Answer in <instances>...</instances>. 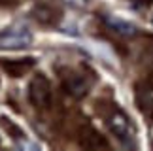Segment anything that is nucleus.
I'll return each mask as SVG.
<instances>
[{
	"label": "nucleus",
	"mask_w": 153,
	"mask_h": 151,
	"mask_svg": "<svg viewBox=\"0 0 153 151\" xmlns=\"http://www.w3.org/2000/svg\"><path fill=\"white\" fill-rule=\"evenodd\" d=\"M28 100L34 108H48L51 102V83L44 74H36L28 83Z\"/></svg>",
	"instance_id": "obj_1"
},
{
	"label": "nucleus",
	"mask_w": 153,
	"mask_h": 151,
	"mask_svg": "<svg viewBox=\"0 0 153 151\" xmlns=\"http://www.w3.org/2000/svg\"><path fill=\"white\" fill-rule=\"evenodd\" d=\"M32 44V32L27 27H15L0 32V49H21Z\"/></svg>",
	"instance_id": "obj_2"
},
{
	"label": "nucleus",
	"mask_w": 153,
	"mask_h": 151,
	"mask_svg": "<svg viewBox=\"0 0 153 151\" xmlns=\"http://www.w3.org/2000/svg\"><path fill=\"white\" fill-rule=\"evenodd\" d=\"M106 123H108V129L111 130V134L119 138L121 142H127L131 138V123H128V117L123 110L114 108L111 113L108 115V119H106Z\"/></svg>",
	"instance_id": "obj_3"
},
{
	"label": "nucleus",
	"mask_w": 153,
	"mask_h": 151,
	"mask_svg": "<svg viewBox=\"0 0 153 151\" xmlns=\"http://www.w3.org/2000/svg\"><path fill=\"white\" fill-rule=\"evenodd\" d=\"M62 87H64V91L68 93L72 98H83L87 93H89V87L91 83L87 81L85 76H81V74H70L64 78L62 81Z\"/></svg>",
	"instance_id": "obj_4"
},
{
	"label": "nucleus",
	"mask_w": 153,
	"mask_h": 151,
	"mask_svg": "<svg viewBox=\"0 0 153 151\" xmlns=\"http://www.w3.org/2000/svg\"><path fill=\"white\" fill-rule=\"evenodd\" d=\"M104 25L108 27L111 32L119 34V36H123V38H134L138 34L136 25L121 19V17H115V15H106L104 17Z\"/></svg>",
	"instance_id": "obj_5"
},
{
	"label": "nucleus",
	"mask_w": 153,
	"mask_h": 151,
	"mask_svg": "<svg viewBox=\"0 0 153 151\" xmlns=\"http://www.w3.org/2000/svg\"><path fill=\"white\" fill-rule=\"evenodd\" d=\"M136 102L144 113H153V85L149 83L136 85Z\"/></svg>",
	"instance_id": "obj_6"
},
{
	"label": "nucleus",
	"mask_w": 153,
	"mask_h": 151,
	"mask_svg": "<svg viewBox=\"0 0 153 151\" xmlns=\"http://www.w3.org/2000/svg\"><path fill=\"white\" fill-rule=\"evenodd\" d=\"M34 66V59H21V61H11V62H6L4 68L6 72L10 76H13V78H19L23 76L25 72H28L30 68Z\"/></svg>",
	"instance_id": "obj_7"
},
{
	"label": "nucleus",
	"mask_w": 153,
	"mask_h": 151,
	"mask_svg": "<svg viewBox=\"0 0 153 151\" xmlns=\"http://www.w3.org/2000/svg\"><path fill=\"white\" fill-rule=\"evenodd\" d=\"M68 6H72V8H78V10H81V8H85L87 6V0H64Z\"/></svg>",
	"instance_id": "obj_8"
},
{
	"label": "nucleus",
	"mask_w": 153,
	"mask_h": 151,
	"mask_svg": "<svg viewBox=\"0 0 153 151\" xmlns=\"http://www.w3.org/2000/svg\"><path fill=\"white\" fill-rule=\"evenodd\" d=\"M0 2H4V0H0Z\"/></svg>",
	"instance_id": "obj_9"
}]
</instances>
